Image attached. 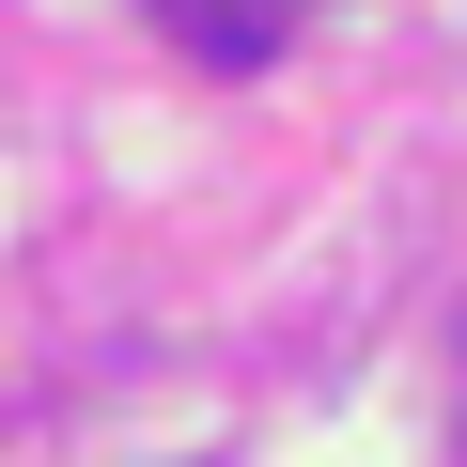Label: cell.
<instances>
[{"label":"cell","instance_id":"6da1fadb","mask_svg":"<svg viewBox=\"0 0 467 467\" xmlns=\"http://www.w3.org/2000/svg\"><path fill=\"white\" fill-rule=\"evenodd\" d=\"M156 16H171V32L202 47V63H265V47L296 32V16H327V0H156Z\"/></svg>","mask_w":467,"mask_h":467}]
</instances>
